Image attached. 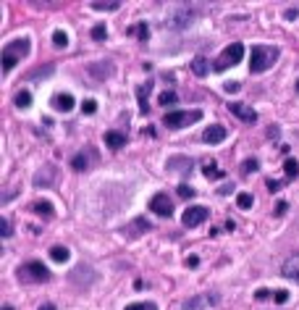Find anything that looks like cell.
<instances>
[{
	"label": "cell",
	"instance_id": "6da1fadb",
	"mask_svg": "<svg viewBox=\"0 0 299 310\" xmlns=\"http://www.w3.org/2000/svg\"><path fill=\"white\" fill-rule=\"evenodd\" d=\"M278 60V48H271V45H255L249 53V71L252 74H262L268 71Z\"/></svg>",
	"mask_w": 299,
	"mask_h": 310
},
{
	"label": "cell",
	"instance_id": "7a4b0ae2",
	"mask_svg": "<svg viewBox=\"0 0 299 310\" xmlns=\"http://www.w3.org/2000/svg\"><path fill=\"white\" fill-rule=\"evenodd\" d=\"M26 53H29V37H21V40L8 42L6 48H3V55H0V58H3V71H11Z\"/></svg>",
	"mask_w": 299,
	"mask_h": 310
},
{
	"label": "cell",
	"instance_id": "3957f363",
	"mask_svg": "<svg viewBox=\"0 0 299 310\" xmlns=\"http://www.w3.org/2000/svg\"><path fill=\"white\" fill-rule=\"evenodd\" d=\"M19 278L24 284H40V282L50 278V271H47V266H42L40 260H29L24 266H19Z\"/></svg>",
	"mask_w": 299,
	"mask_h": 310
},
{
	"label": "cell",
	"instance_id": "277c9868",
	"mask_svg": "<svg viewBox=\"0 0 299 310\" xmlns=\"http://www.w3.org/2000/svg\"><path fill=\"white\" fill-rule=\"evenodd\" d=\"M202 118V111H171V113H165V118H163V123L168 129H184V127H192L194 121H200Z\"/></svg>",
	"mask_w": 299,
	"mask_h": 310
},
{
	"label": "cell",
	"instance_id": "5b68a950",
	"mask_svg": "<svg viewBox=\"0 0 299 310\" xmlns=\"http://www.w3.org/2000/svg\"><path fill=\"white\" fill-rule=\"evenodd\" d=\"M242 58H244V45H242V42H234V45H228V48L218 55V60H215L213 69H215V71H226L228 66H236V64H239Z\"/></svg>",
	"mask_w": 299,
	"mask_h": 310
},
{
	"label": "cell",
	"instance_id": "8992f818",
	"mask_svg": "<svg viewBox=\"0 0 299 310\" xmlns=\"http://www.w3.org/2000/svg\"><path fill=\"white\" fill-rule=\"evenodd\" d=\"M150 210H152L155 215H163V219H171V215H173V203H171V197H168L165 192H157V195H152V200H150Z\"/></svg>",
	"mask_w": 299,
	"mask_h": 310
},
{
	"label": "cell",
	"instance_id": "52a82bcc",
	"mask_svg": "<svg viewBox=\"0 0 299 310\" xmlns=\"http://www.w3.org/2000/svg\"><path fill=\"white\" fill-rule=\"evenodd\" d=\"M208 215H210V210L205 208V205H192V208L184 210V219L181 221H184V226L192 229V226H200V224L208 221Z\"/></svg>",
	"mask_w": 299,
	"mask_h": 310
},
{
	"label": "cell",
	"instance_id": "ba28073f",
	"mask_svg": "<svg viewBox=\"0 0 299 310\" xmlns=\"http://www.w3.org/2000/svg\"><path fill=\"white\" fill-rule=\"evenodd\" d=\"M228 111L236 118H242L244 123H255L257 121V111L252 105H247V103H228Z\"/></svg>",
	"mask_w": 299,
	"mask_h": 310
},
{
	"label": "cell",
	"instance_id": "9c48e42d",
	"mask_svg": "<svg viewBox=\"0 0 299 310\" xmlns=\"http://www.w3.org/2000/svg\"><path fill=\"white\" fill-rule=\"evenodd\" d=\"M226 134H228V132H226L223 127H218V123H213V127H208V129H205L202 139H205L208 145H220V142L226 139Z\"/></svg>",
	"mask_w": 299,
	"mask_h": 310
},
{
	"label": "cell",
	"instance_id": "30bf717a",
	"mask_svg": "<svg viewBox=\"0 0 299 310\" xmlns=\"http://www.w3.org/2000/svg\"><path fill=\"white\" fill-rule=\"evenodd\" d=\"M215 302H218L215 294H197V297L186 300L184 307H186V310H200V307H208V305H215Z\"/></svg>",
	"mask_w": 299,
	"mask_h": 310
},
{
	"label": "cell",
	"instance_id": "8fae6325",
	"mask_svg": "<svg viewBox=\"0 0 299 310\" xmlns=\"http://www.w3.org/2000/svg\"><path fill=\"white\" fill-rule=\"evenodd\" d=\"M281 273L286 276V278H291V282H296V284H299V253H296V255H291V258H286V263H283Z\"/></svg>",
	"mask_w": 299,
	"mask_h": 310
},
{
	"label": "cell",
	"instance_id": "7c38bea8",
	"mask_svg": "<svg viewBox=\"0 0 299 310\" xmlns=\"http://www.w3.org/2000/svg\"><path fill=\"white\" fill-rule=\"evenodd\" d=\"M97 155H94V150H87V152H79L71 158V166H74V171H87L89 168V161H94Z\"/></svg>",
	"mask_w": 299,
	"mask_h": 310
},
{
	"label": "cell",
	"instance_id": "4fadbf2b",
	"mask_svg": "<svg viewBox=\"0 0 299 310\" xmlns=\"http://www.w3.org/2000/svg\"><path fill=\"white\" fill-rule=\"evenodd\" d=\"M53 108H55V111H60V113H69L71 108H74V98L69 95V92H60V95L53 98Z\"/></svg>",
	"mask_w": 299,
	"mask_h": 310
},
{
	"label": "cell",
	"instance_id": "5bb4252c",
	"mask_svg": "<svg viewBox=\"0 0 299 310\" xmlns=\"http://www.w3.org/2000/svg\"><path fill=\"white\" fill-rule=\"evenodd\" d=\"M105 145L110 150H121L126 145V134L123 132H105Z\"/></svg>",
	"mask_w": 299,
	"mask_h": 310
},
{
	"label": "cell",
	"instance_id": "9a60e30c",
	"mask_svg": "<svg viewBox=\"0 0 299 310\" xmlns=\"http://www.w3.org/2000/svg\"><path fill=\"white\" fill-rule=\"evenodd\" d=\"M150 89H152V84H150V82H147V84H142V87H137L139 113H147V98H150Z\"/></svg>",
	"mask_w": 299,
	"mask_h": 310
},
{
	"label": "cell",
	"instance_id": "2e32d148",
	"mask_svg": "<svg viewBox=\"0 0 299 310\" xmlns=\"http://www.w3.org/2000/svg\"><path fill=\"white\" fill-rule=\"evenodd\" d=\"M168 168H171V171L186 174V171H192V161H189V158H168Z\"/></svg>",
	"mask_w": 299,
	"mask_h": 310
},
{
	"label": "cell",
	"instance_id": "e0dca14e",
	"mask_svg": "<svg viewBox=\"0 0 299 310\" xmlns=\"http://www.w3.org/2000/svg\"><path fill=\"white\" fill-rule=\"evenodd\" d=\"M50 258H53L55 263H66V260L71 258V253H69V247H60V244H55L53 250H50Z\"/></svg>",
	"mask_w": 299,
	"mask_h": 310
},
{
	"label": "cell",
	"instance_id": "ac0fdd59",
	"mask_svg": "<svg viewBox=\"0 0 299 310\" xmlns=\"http://www.w3.org/2000/svg\"><path fill=\"white\" fill-rule=\"evenodd\" d=\"M31 210L45 215V219H50V215H53V205L47 203V200H42V203H31Z\"/></svg>",
	"mask_w": 299,
	"mask_h": 310
},
{
	"label": "cell",
	"instance_id": "d6986e66",
	"mask_svg": "<svg viewBox=\"0 0 299 310\" xmlns=\"http://www.w3.org/2000/svg\"><path fill=\"white\" fill-rule=\"evenodd\" d=\"M252 203H255V197H252L249 192H239V195H236V205H239L242 210H249Z\"/></svg>",
	"mask_w": 299,
	"mask_h": 310
},
{
	"label": "cell",
	"instance_id": "ffe728a7",
	"mask_svg": "<svg viewBox=\"0 0 299 310\" xmlns=\"http://www.w3.org/2000/svg\"><path fill=\"white\" fill-rule=\"evenodd\" d=\"M192 71H194L197 76H205V74H208V60H205L202 55L194 58V60H192Z\"/></svg>",
	"mask_w": 299,
	"mask_h": 310
},
{
	"label": "cell",
	"instance_id": "44dd1931",
	"mask_svg": "<svg viewBox=\"0 0 299 310\" xmlns=\"http://www.w3.org/2000/svg\"><path fill=\"white\" fill-rule=\"evenodd\" d=\"M53 176H55V168H47L45 174H37L35 176V184H37V187H45V184H50Z\"/></svg>",
	"mask_w": 299,
	"mask_h": 310
},
{
	"label": "cell",
	"instance_id": "7402d4cb",
	"mask_svg": "<svg viewBox=\"0 0 299 310\" xmlns=\"http://www.w3.org/2000/svg\"><path fill=\"white\" fill-rule=\"evenodd\" d=\"M283 171H286V179H294V176L299 174V163H296L294 158H289L286 163H283Z\"/></svg>",
	"mask_w": 299,
	"mask_h": 310
},
{
	"label": "cell",
	"instance_id": "603a6c76",
	"mask_svg": "<svg viewBox=\"0 0 299 310\" xmlns=\"http://www.w3.org/2000/svg\"><path fill=\"white\" fill-rule=\"evenodd\" d=\"M16 105H19V108H24V111L31 105V95H29V89H21L19 95H16Z\"/></svg>",
	"mask_w": 299,
	"mask_h": 310
},
{
	"label": "cell",
	"instance_id": "cb8c5ba5",
	"mask_svg": "<svg viewBox=\"0 0 299 310\" xmlns=\"http://www.w3.org/2000/svg\"><path fill=\"white\" fill-rule=\"evenodd\" d=\"M53 45H55V48H66V45H69V35L63 32V29L53 32Z\"/></svg>",
	"mask_w": 299,
	"mask_h": 310
},
{
	"label": "cell",
	"instance_id": "d4e9b609",
	"mask_svg": "<svg viewBox=\"0 0 299 310\" xmlns=\"http://www.w3.org/2000/svg\"><path fill=\"white\" fill-rule=\"evenodd\" d=\"M202 171H205V176H208V179H220V176H223V171H220L215 163H208V166L202 168Z\"/></svg>",
	"mask_w": 299,
	"mask_h": 310
},
{
	"label": "cell",
	"instance_id": "484cf974",
	"mask_svg": "<svg viewBox=\"0 0 299 310\" xmlns=\"http://www.w3.org/2000/svg\"><path fill=\"white\" fill-rule=\"evenodd\" d=\"M105 37H108V26H105V24H97V26L92 29V40H97V42H103Z\"/></svg>",
	"mask_w": 299,
	"mask_h": 310
},
{
	"label": "cell",
	"instance_id": "4316f807",
	"mask_svg": "<svg viewBox=\"0 0 299 310\" xmlns=\"http://www.w3.org/2000/svg\"><path fill=\"white\" fill-rule=\"evenodd\" d=\"M129 229H134L131 234H139V231H147V229H152V226H150V221H145V219H139V221H134V224H131Z\"/></svg>",
	"mask_w": 299,
	"mask_h": 310
},
{
	"label": "cell",
	"instance_id": "83f0119b",
	"mask_svg": "<svg viewBox=\"0 0 299 310\" xmlns=\"http://www.w3.org/2000/svg\"><path fill=\"white\" fill-rule=\"evenodd\" d=\"M121 3H92V11H118Z\"/></svg>",
	"mask_w": 299,
	"mask_h": 310
},
{
	"label": "cell",
	"instance_id": "f1b7e54d",
	"mask_svg": "<svg viewBox=\"0 0 299 310\" xmlns=\"http://www.w3.org/2000/svg\"><path fill=\"white\" fill-rule=\"evenodd\" d=\"M123 310H157L155 302H134V305H126Z\"/></svg>",
	"mask_w": 299,
	"mask_h": 310
},
{
	"label": "cell",
	"instance_id": "f546056e",
	"mask_svg": "<svg viewBox=\"0 0 299 310\" xmlns=\"http://www.w3.org/2000/svg\"><path fill=\"white\" fill-rule=\"evenodd\" d=\"M176 21H173V26H184L186 21H192V13H186V11H181V13H176V16H173Z\"/></svg>",
	"mask_w": 299,
	"mask_h": 310
},
{
	"label": "cell",
	"instance_id": "4dcf8cb0",
	"mask_svg": "<svg viewBox=\"0 0 299 310\" xmlns=\"http://www.w3.org/2000/svg\"><path fill=\"white\" fill-rule=\"evenodd\" d=\"M157 103H160V105H173V103H176V95H173V92H160Z\"/></svg>",
	"mask_w": 299,
	"mask_h": 310
},
{
	"label": "cell",
	"instance_id": "1f68e13d",
	"mask_svg": "<svg viewBox=\"0 0 299 310\" xmlns=\"http://www.w3.org/2000/svg\"><path fill=\"white\" fill-rule=\"evenodd\" d=\"M179 197H184V200L194 197V187H189V184H181V187H179Z\"/></svg>",
	"mask_w": 299,
	"mask_h": 310
},
{
	"label": "cell",
	"instance_id": "d6a6232c",
	"mask_svg": "<svg viewBox=\"0 0 299 310\" xmlns=\"http://www.w3.org/2000/svg\"><path fill=\"white\" fill-rule=\"evenodd\" d=\"M273 300H276L278 305H283V302L289 300V292H286V289H276V294H273Z\"/></svg>",
	"mask_w": 299,
	"mask_h": 310
},
{
	"label": "cell",
	"instance_id": "836d02e7",
	"mask_svg": "<svg viewBox=\"0 0 299 310\" xmlns=\"http://www.w3.org/2000/svg\"><path fill=\"white\" fill-rule=\"evenodd\" d=\"M0 231H3V237H11L13 229H11V221L8 219H0Z\"/></svg>",
	"mask_w": 299,
	"mask_h": 310
},
{
	"label": "cell",
	"instance_id": "e575fe53",
	"mask_svg": "<svg viewBox=\"0 0 299 310\" xmlns=\"http://www.w3.org/2000/svg\"><path fill=\"white\" fill-rule=\"evenodd\" d=\"M82 111L84 113H94V111H97V103H94V100H84L82 103Z\"/></svg>",
	"mask_w": 299,
	"mask_h": 310
},
{
	"label": "cell",
	"instance_id": "d590c367",
	"mask_svg": "<svg viewBox=\"0 0 299 310\" xmlns=\"http://www.w3.org/2000/svg\"><path fill=\"white\" fill-rule=\"evenodd\" d=\"M252 171H257V161H247L242 168V174H252Z\"/></svg>",
	"mask_w": 299,
	"mask_h": 310
},
{
	"label": "cell",
	"instance_id": "8d00e7d4",
	"mask_svg": "<svg viewBox=\"0 0 299 310\" xmlns=\"http://www.w3.org/2000/svg\"><path fill=\"white\" fill-rule=\"evenodd\" d=\"M134 32L142 37V40H147V35H150V29H147V24H139L137 29H134Z\"/></svg>",
	"mask_w": 299,
	"mask_h": 310
},
{
	"label": "cell",
	"instance_id": "74e56055",
	"mask_svg": "<svg viewBox=\"0 0 299 310\" xmlns=\"http://www.w3.org/2000/svg\"><path fill=\"white\" fill-rule=\"evenodd\" d=\"M223 89H226V92H239V89H242V84H239V82H226V84H223Z\"/></svg>",
	"mask_w": 299,
	"mask_h": 310
},
{
	"label": "cell",
	"instance_id": "f35d334b",
	"mask_svg": "<svg viewBox=\"0 0 299 310\" xmlns=\"http://www.w3.org/2000/svg\"><path fill=\"white\" fill-rule=\"evenodd\" d=\"M294 16H299V6H294V8L286 11V19H289V21H294Z\"/></svg>",
	"mask_w": 299,
	"mask_h": 310
},
{
	"label": "cell",
	"instance_id": "ab89813d",
	"mask_svg": "<svg viewBox=\"0 0 299 310\" xmlns=\"http://www.w3.org/2000/svg\"><path fill=\"white\" fill-rule=\"evenodd\" d=\"M255 297H257V300H268V297H271V289H257Z\"/></svg>",
	"mask_w": 299,
	"mask_h": 310
},
{
	"label": "cell",
	"instance_id": "60d3db41",
	"mask_svg": "<svg viewBox=\"0 0 299 310\" xmlns=\"http://www.w3.org/2000/svg\"><path fill=\"white\" fill-rule=\"evenodd\" d=\"M268 190H271V192H278V190H281V181L271 179V181H268Z\"/></svg>",
	"mask_w": 299,
	"mask_h": 310
},
{
	"label": "cell",
	"instance_id": "b9f144b4",
	"mask_svg": "<svg viewBox=\"0 0 299 310\" xmlns=\"http://www.w3.org/2000/svg\"><path fill=\"white\" fill-rule=\"evenodd\" d=\"M186 266H192V268L200 266V258H197V255H189V258H186Z\"/></svg>",
	"mask_w": 299,
	"mask_h": 310
},
{
	"label": "cell",
	"instance_id": "7bdbcfd3",
	"mask_svg": "<svg viewBox=\"0 0 299 310\" xmlns=\"http://www.w3.org/2000/svg\"><path fill=\"white\" fill-rule=\"evenodd\" d=\"M286 208H289L286 203H278V205H276V213H278V215H283V213H286Z\"/></svg>",
	"mask_w": 299,
	"mask_h": 310
},
{
	"label": "cell",
	"instance_id": "ee69618b",
	"mask_svg": "<svg viewBox=\"0 0 299 310\" xmlns=\"http://www.w3.org/2000/svg\"><path fill=\"white\" fill-rule=\"evenodd\" d=\"M40 310H55V305H50V302H47V305H40Z\"/></svg>",
	"mask_w": 299,
	"mask_h": 310
},
{
	"label": "cell",
	"instance_id": "f6af8a7d",
	"mask_svg": "<svg viewBox=\"0 0 299 310\" xmlns=\"http://www.w3.org/2000/svg\"><path fill=\"white\" fill-rule=\"evenodd\" d=\"M3 310H13V307H11V305H6V307H3Z\"/></svg>",
	"mask_w": 299,
	"mask_h": 310
},
{
	"label": "cell",
	"instance_id": "bcb514c9",
	"mask_svg": "<svg viewBox=\"0 0 299 310\" xmlns=\"http://www.w3.org/2000/svg\"><path fill=\"white\" fill-rule=\"evenodd\" d=\"M296 89H299V84H296Z\"/></svg>",
	"mask_w": 299,
	"mask_h": 310
}]
</instances>
